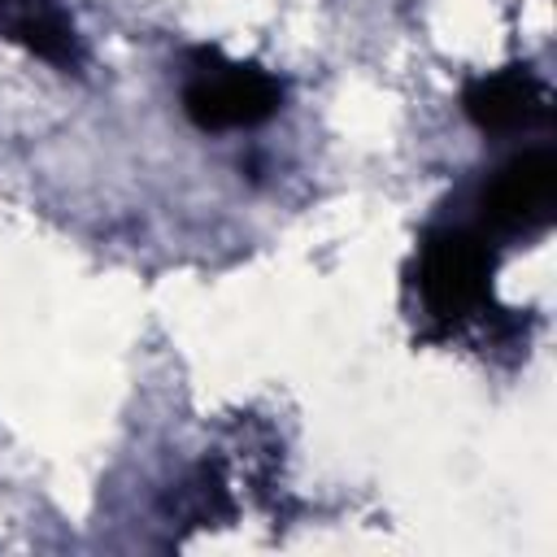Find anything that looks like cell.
<instances>
[{
  "mask_svg": "<svg viewBox=\"0 0 557 557\" xmlns=\"http://www.w3.org/2000/svg\"><path fill=\"white\" fill-rule=\"evenodd\" d=\"M283 91L261 65L222 61L218 52H200L183 83V113L200 131H239L274 117Z\"/></svg>",
  "mask_w": 557,
  "mask_h": 557,
  "instance_id": "2",
  "label": "cell"
},
{
  "mask_svg": "<svg viewBox=\"0 0 557 557\" xmlns=\"http://www.w3.org/2000/svg\"><path fill=\"white\" fill-rule=\"evenodd\" d=\"M418 292L435 322L457 326L492 296V248L474 231H435L418 252Z\"/></svg>",
  "mask_w": 557,
  "mask_h": 557,
  "instance_id": "1",
  "label": "cell"
},
{
  "mask_svg": "<svg viewBox=\"0 0 557 557\" xmlns=\"http://www.w3.org/2000/svg\"><path fill=\"white\" fill-rule=\"evenodd\" d=\"M553 205H557V157L548 148H531L513 157L483 191V222L500 235H531L548 226Z\"/></svg>",
  "mask_w": 557,
  "mask_h": 557,
  "instance_id": "3",
  "label": "cell"
},
{
  "mask_svg": "<svg viewBox=\"0 0 557 557\" xmlns=\"http://www.w3.org/2000/svg\"><path fill=\"white\" fill-rule=\"evenodd\" d=\"M0 39L22 44L26 52L52 61L57 70L83 65L78 30L57 0H0Z\"/></svg>",
  "mask_w": 557,
  "mask_h": 557,
  "instance_id": "5",
  "label": "cell"
},
{
  "mask_svg": "<svg viewBox=\"0 0 557 557\" xmlns=\"http://www.w3.org/2000/svg\"><path fill=\"white\" fill-rule=\"evenodd\" d=\"M461 109L466 117L479 126V131H492V135H513V131H531L540 122H548L553 113V91L548 83L527 70V65H509L500 74H483L466 87L461 96Z\"/></svg>",
  "mask_w": 557,
  "mask_h": 557,
  "instance_id": "4",
  "label": "cell"
}]
</instances>
